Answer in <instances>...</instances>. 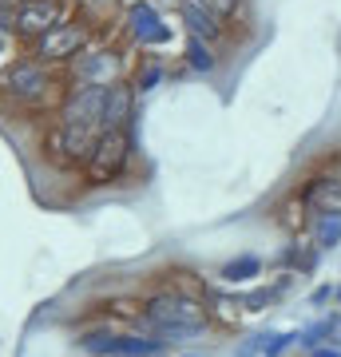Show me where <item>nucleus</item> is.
I'll use <instances>...</instances> for the list:
<instances>
[{
  "instance_id": "21",
  "label": "nucleus",
  "mask_w": 341,
  "mask_h": 357,
  "mask_svg": "<svg viewBox=\"0 0 341 357\" xmlns=\"http://www.w3.org/2000/svg\"><path fill=\"white\" fill-rule=\"evenodd\" d=\"M338 302H341V286H338Z\"/></svg>"
},
{
  "instance_id": "7",
  "label": "nucleus",
  "mask_w": 341,
  "mask_h": 357,
  "mask_svg": "<svg viewBox=\"0 0 341 357\" xmlns=\"http://www.w3.org/2000/svg\"><path fill=\"white\" fill-rule=\"evenodd\" d=\"M56 16H60V4L56 0H36V4H24L20 8V32H28V36H44V32H52L56 28Z\"/></svg>"
},
{
  "instance_id": "12",
  "label": "nucleus",
  "mask_w": 341,
  "mask_h": 357,
  "mask_svg": "<svg viewBox=\"0 0 341 357\" xmlns=\"http://www.w3.org/2000/svg\"><path fill=\"white\" fill-rule=\"evenodd\" d=\"M183 20H187L190 32H195V36H202V40H215V36H218V20H215V13L199 8L195 0H190V4H183Z\"/></svg>"
},
{
  "instance_id": "4",
  "label": "nucleus",
  "mask_w": 341,
  "mask_h": 357,
  "mask_svg": "<svg viewBox=\"0 0 341 357\" xmlns=\"http://www.w3.org/2000/svg\"><path fill=\"white\" fill-rule=\"evenodd\" d=\"M103 103H107V88L88 84V88L72 100V107H68V123L88 128V131H103Z\"/></svg>"
},
{
  "instance_id": "11",
  "label": "nucleus",
  "mask_w": 341,
  "mask_h": 357,
  "mask_svg": "<svg viewBox=\"0 0 341 357\" xmlns=\"http://www.w3.org/2000/svg\"><path fill=\"white\" fill-rule=\"evenodd\" d=\"M290 342H294V333H262V337H254V342L242 345L238 357H254V354H262V357H278Z\"/></svg>"
},
{
  "instance_id": "14",
  "label": "nucleus",
  "mask_w": 341,
  "mask_h": 357,
  "mask_svg": "<svg viewBox=\"0 0 341 357\" xmlns=\"http://www.w3.org/2000/svg\"><path fill=\"white\" fill-rule=\"evenodd\" d=\"M258 274V258H238V262H227L222 266V278L227 282H246Z\"/></svg>"
},
{
  "instance_id": "1",
  "label": "nucleus",
  "mask_w": 341,
  "mask_h": 357,
  "mask_svg": "<svg viewBox=\"0 0 341 357\" xmlns=\"http://www.w3.org/2000/svg\"><path fill=\"white\" fill-rule=\"evenodd\" d=\"M143 318H147V326L155 333H163L171 342H183V337H190V333H199L206 326L202 306L183 298V294H159V298H151L147 310H143Z\"/></svg>"
},
{
  "instance_id": "8",
  "label": "nucleus",
  "mask_w": 341,
  "mask_h": 357,
  "mask_svg": "<svg viewBox=\"0 0 341 357\" xmlns=\"http://www.w3.org/2000/svg\"><path fill=\"white\" fill-rule=\"evenodd\" d=\"M131 32L139 36V44H163V40H171V28L155 16L151 4H135L131 8Z\"/></svg>"
},
{
  "instance_id": "3",
  "label": "nucleus",
  "mask_w": 341,
  "mask_h": 357,
  "mask_svg": "<svg viewBox=\"0 0 341 357\" xmlns=\"http://www.w3.org/2000/svg\"><path fill=\"white\" fill-rule=\"evenodd\" d=\"M123 159H127V135L123 131H100V139H96V147H91V175L100 178V183H107V178H115L119 171H123Z\"/></svg>"
},
{
  "instance_id": "20",
  "label": "nucleus",
  "mask_w": 341,
  "mask_h": 357,
  "mask_svg": "<svg viewBox=\"0 0 341 357\" xmlns=\"http://www.w3.org/2000/svg\"><path fill=\"white\" fill-rule=\"evenodd\" d=\"M16 4H24V0H0V8H16Z\"/></svg>"
},
{
  "instance_id": "10",
  "label": "nucleus",
  "mask_w": 341,
  "mask_h": 357,
  "mask_svg": "<svg viewBox=\"0 0 341 357\" xmlns=\"http://www.w3.org/2000/svg\"><path fill=\"white\" fill-rule=\"evenodd\" d=\"M76 72H79V79H84V84L107 88V84L115 79V60L107 56V52H91V56H84V60H79Z\"/></svg>"
},
{
  "instance_id": "13",
  "label": "nucleus",
  "mask_w": 341,
  "mask_h": 357,
  "mask_svg": "<svg viewBox=\"0 0 341 357\" xmlns=\"http://www.w3.org/2000/svg\"><path fill=\"white\" fill-rule=\"evenodd\" d=\"M314 238H317V246H326V250H333V246L341 243V211H321V215H317Z\"/></svg>"
},
{
  "instance_id": "16",
  "label": "nucleus",
  "mask_w": 341,
  "mask_h": 357,
  "mask_svg": "<svg viewBox=\"0 0 341 357\" xmlns=\"http://www.w3.org/2000/svg\"><path fill=\"white\" fill-rule=\"evenodd\" d=\"M199 8H206V13H215V16H227V13H234V4L238 0H195Z\"/></svg>"
},
{
  "instance_id": "17",
  "label": "nucleus",
  "mask_w": 341,
  "mask_h": 357,
  "mask_svg": "<svg viewBox=\"0 0 341 357\" xmlns=\"http://www.w3.org/2000/svg\"><path fill=\"white\" fill-rule=\"evenodd\" d=\"M321 330H326L329 337H333V342H341V318H329L326 326H321Z\"/></svg>"
},
{
  "instance_id": "15",
  "label": "nucleus",
  "mask_w": 341,
  "mask_h": 357,
  "mask_svg": "<svg viewBox=\"0 0 341 357\" xmlns=\"http://www.w3.org/2000/svg\"><path fill=\"white\" fill-rule=\"evenodd\" d=\"M187 52H190V64L199 68V72H211V68H215V56L206 52V44H202L199 36L190 40V48H187Z\"/></svg>"
},
{
  "instance_id": "5",
  "label": "nucleus",
  "mask_w": 341,
  "mask_h": 357,
  "mask_svg": "<svg viewBox=\"0 0 341 357\" xmlns=\"http://www.w3.org/2000/svg\"><path fill=\"white\" fill-rule=\"evenodd\" d=\"M84 44V32L76 24H56L52 32L40 36V56H48V60H63V56H72V52Z\"/></svg>"
},
{
  "instance_id": "19",
  "label": "nucleus",
  "mask_w": 341,
  "mask_h": 357,
  "mask_svg": "<svg viewBox=\"0 0 341 357\" xmlns=\"http://www.w3.org/2000/svg\"><path fill=\"white\" fill-rule=\"evenodd\" d=\"M314 357H341V349H314Z\"/></svg>"
},
{
  "instance_id": "9",
  "label": "nucleus",
  "mask_w": 341,
  "mask_h": 357,
  "mask_svg": "<svg viewBox=\"0 0 341 357\" xmlns=\"http://www.w3.org/2000/svg\"><path fill=\"white\" fill-rule=\"evenodd\" d=\"M131 115V91L123 84H107V103H103V131H123Z\"/></svg>"
},
{
  "instance_id": "18",
  "label": "nucleus",
  "mask_w": 341,
  "mask_h": 357,
  "mask_svg": "<svg viewBox=\"0 0 341 357\" xmlns=\"http://www.w3.org/2000/svg\"><path fill=\"white\" fill-rule=\"evenodd\" d=\"M155 79H159V68H147V76H143V84L139 88L147 91V88H155Z\"/></svg>"
},
{
  "instance_id": "6",
  "label": "nucleus",
  "mask_w": 341,
  "mask_h": 357,
  "mask_svg": "<svg viewBox=\"0 0 341 357\" xmlns=\"http://www.w3.org/2000/svg\"><path fill=\"white\" fill-rule=\"evenodd\" d=\"M8 88L20 96V100H40L48 91V72L40 64H16L8 72Z\"/></svg>"
},
{
  "instance_id": "2",
  "label": "nucleus",
  "mask_w": 341,
  "mask_h": 357,
  "mask_svg": "<svg viewBox=\"0 0 341 357\" xmlns=\"http://www.w3.org/2000/svg\"><path fill=\"white\" fill-rule=\"evenodd\" d=\"M84 349L100 357H155L159 342L155 337H123V333H88Z\"/></svg>"
}]
</instances>
